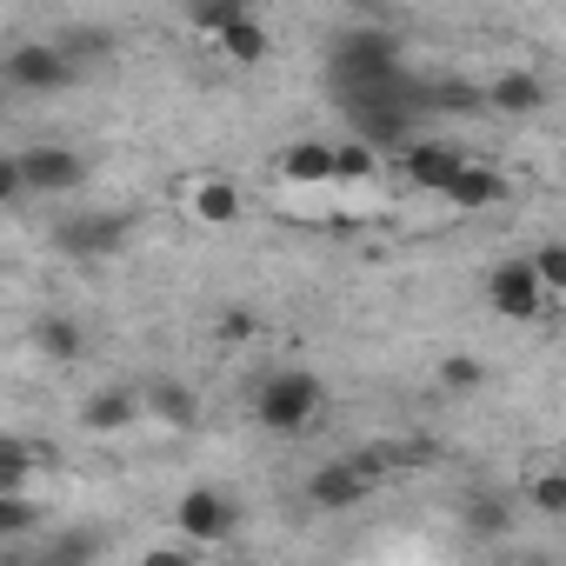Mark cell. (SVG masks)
Here are the masks:
<instances>
[{"mask_svg": "<svg viewBox=\"0 0 566 566\" xmlns=\"http://www.w3.org/2000/svg\"><path fill=\"white\" fill-rule=\"evenodd\" d=\"M321 413H327V387H321V374H307V367H273V374L253 387V427H266L273 440L314 433Z\"/></svg>", "mask_w": 566, "mask_h": 566, "instance_id": "6da1fadb", "label": "cell"}, {"mask_svg": "<svg viewBox=\"0 0 566 566\" xmlns=\"http://www.w3.org/2000/svg\"><path fill=\"white\" fill-rule=\"evenodd\" d=\"M334 81L347 94H387V87H400V41L387 28H347L334 41Z\"/></svg>", "mask_w": 566, "mask_h": 566, "instance_id": "7a4b0ae2", "label": "cell"}, {"mask_svg": "<svg viewBox=\"0 0 566 566\" xmlns=\"http://www.w3.org/2000/svg\"><path fill=\"white\" fill-rule=\"evenodd\" d=\"M14 167H21V187H28V193H74V187H87V154H74V147H61V140L21 147Z\"/></svg>", "mask_w": 566, "mask_h": 566, "instance_id": "3957f363", "label": "cell"}, {"mask_svg": "<svg viewBox=\"0 0 566 566\" xmlns=\"http://www.w3.org/2000/svg\"><path fill=\"white\" fill-rule=\"evenodd\" d=\"M486 307L500 321H546L553 301L539 294V280H533L526 260H500V266H486Z\"/></svg>", "mask_w": 566, "mask_h": 566, "instance_id": "277c9868", "label": "cell"}, {"mask_svg": "<svg viewBox=\"0 0 566 566\" xmlns=\"http://www.w3.org/2000/svg\"><path fill=\"white\" fill-rule=\"evenodd\" d=\"M174 526L187 533V546H220V539H233V526H240V506H233L220 486H193V493H180V506H174Z\"/></svg>", "mask_w": 566, "mask_h": 566, "instance_id": "5b68a950", "label": "cell"}, {"mask_svg": "<svg viewBox=\"0 0 566 566\" xmlns=\"http://www.w3.org/2000/svg\"><path fill=\"white\" fill-rule=\"evenodd\" d=\"M0 74H8L14 87H28V94H61V87H74V61L61 54V41H21L8 61H0Z\"/></svg>", "mask_w": 566, "mask_h": 566, "instance_id": "8992f818", "label": "cell"}, {"mask_svg": "<svg viewBox=\"0 0 566 566\" xmlns=\"http://www.w3.org/2000/svg\"><path fill=\"white\" fill-rule=\"evenodd\" d=\"M380 486L360 473V460L354 453H340V460H321L314 473H307V500L321 506V513H354V506H367Z\"/></svg>", "mask_w": 566, "mask_h": 566, "instance_id": "52a82bcc", "label": "cell"}, {"mask_svg": "<svg viewBox=\"0 0 566 566\" xmlns=\"http://www.w3.org/2000/svg\"><path fill=\"white\" fill-rule=\"evenodd\" d=\"M127 213H67L61 227H54V240H61V253H74V260H114L120 247H127Z\"/></svg>", "mask_w": 566, "mask_h": 566, "instance_id": "ba28073f", "label": "cell"}, {"mask_svg": "<svg viewBox=\"0 0 566 566\" xmlns=\"http://www.w3.org/2000/svg\"><path fill=\"white\" fill-rule=\"evenodd\" d=\"M134 394H140V420H154V427H174V433H193V427H200V394H193L187 380H174V374H154V380H140Z\"/></svg>", "mask_w": 566, "mask_h": 566, "instance_id": "9c48e42d", "label": "cell"}, {"mask_svg": "<svg viewBox=\"0 0 566 566\" xmlns=\"http://www.w3.org/2000/svg\"><path fill=\"white\" fill-rule=\"evenodd\" d=\"M460 147L453 140H407L400 147V174H407V187L413 193H447V180L460 174Z\"/></svg>", "mask_w": 566, "mask_h": 566, "instance_id": "30bf717a", "label": "cell"}, {"mask_svg": "<svg viewBox=\"0 0 566 566\" xmlns=\"http://www.w3.org/2000/svg\"><path fill=\"white\" fill-rule=\"evenodd\" d=\"M180 207H187V220H200V227H233V220L247 213V200H240V187H233L227 174H193V180L180 187Z\"/></svg>", "mask_w": 566, "mask_h": 566, "instance_id": "8fae6325", "label": "cell"}, {"mask_svg": "<svg viewBox=\"0 0 566 566\" xmlns=\"http://www.w3.org/2000/svg\"><path fill=\"white\" fill-rule=\"evenodd\" d=\"M506 193H513V187H506V174H500L493 160H473V154H467L440 200H447V207H460V213H486V207H500Z\"/></svg>", "mask_w": 566, "mask_h": 566, "instance_id": "7c38bea8", "label": "cell"}, {"mask_svg": "<svg viewBox=\"0 0 566 566\" xmlns=\"http://www.w3.org/2000/svg\"><path fill=\"white\" fill-rule=\"evenodd\" d=\"M460 533H467L473 546H493V539H506V533H513V493L473 486V493L460 500Z\"/></svg>", "mask_w": 566, "mask_h": 566, "instance_id": "4fadbf2b", "label": "cell"}, {"mask_svg": "<svg viewBox=\"0 0 566 566\" xmlns=\"http://www.w3.org/2000/svg\"><path fill=\"white\" fill-rule=\"evenodd\" d=\"M81 427L101 433V440L140 427V394H134V387H101V394H87V400H81Z\"/></svg>", "mask_w": 566, "mask_h": 566, "instance_id": "5bb4252c", "label": "cell"}, {"mask_svg": "<svg viewBox=\"0 0 566 566\" xmlns=\"http://www.w3.org/2000/svg\"><path fill=\"white\" fill-rule=\"evenodd\" d=\"M486 107H493V114L526 120V114H539V107H546V81H539L533 67H506V74L486 87Z\"/></svg>", "mask_w": 566, "mask_h": 566, "instance_id": "9a60e30c", "label": "cell"}, {"mask_svg": "<svg viewBox=\"0 0 566 566\" xmlns=\"http://www.w3.org/2000/svg\"><path fill=\"white\" fill-rule=\"evenodd\" d=\"M280 180L294 187H334V140H294L280 154Z\"/></svg>", "mask_w": 566, "mask_h": 566, "instance_id": "2e32d148", "label": "cell"}, {"mask_svg": "<svg viewBox=\"0 0 566 566\" xmlns=\"http://www.w3.org/2000/svg\"><path fill=\"white\" fill-rule=\"evenodd\" d=\"M34 347H41L48 360L74 367V360L87 354V327H81L74 314H41V321H34Z\"/></svg>", "mask_w": 566, "mask_h": 566, "instance_id": "e0dca14e", "label": "cell"}, {"mask_svg": "<svg viewBox=\"0 0 566 566\" xmlns=\"http://www.w3.org/2000/svg\"><path fill=\"white\" fill-rule=\"evenodd\" d=\"M48 526V506L34 493H0V546H21Z\"/></svg>", "mask_w": 566, "mask_h": 566, "instance_id": "ac0fdd59", "label": "cell"}, {"mask_svg": "<svg viewBox=\"0 0 566 566\" xmlns=\"http://www.w3.org/2000/svg\"><path fill=\"white\" fill-rule=\"evenodd\" d=\"M41 546V566H94L101 559V533H87V526H74V533H48V539H34Z\"/></svg>", "mask_w": 566, "mask_h": 566, "instance_id": "d6986e66", "label": "cell"}, {"mask_svg": "<svg viewBox=\"0 0 566 566\" xmlns=\"http://www.w3.org/2000/svg\"><path fill=\"white\" fill-rule=\"evenodd\" d=\"M213 48H220L233 67H260V61H266V28H260L253 14H240V21H233V28H227Z\"/></svg>", "mask_w": 566, "mask_h": 566, "instance_id": "ffe728a7", "label": "cell"}, {"mask_svg": "<svg viewBox=\"0 0 566 566\" xmlns=\"http://www.w3.org/2000/svg\"><path fill=\"white\" fill-rule=\"evenodd\" d=\"M34 467H41V453H34L28 440H14V433H0V493H28Z\"/></svg>", "mask_w": 566, "mask_h": 566, "instance_id": "44dd1931", "label": "cell"}, {"mask_svg": "<svg viewBox=\"0 0 566 566\" xmlns=\"http://www.w3.org/2000/svg\"><path fill=\"white\" fill-rule=\"evenodd\" d=\"M526 493H533V506H539L546 520H559V513H566V467H559V460H539V467L526 473Z\"/></svg>", "mask_w": 566, "mask_h": 566, "instance_id": "7402d4cb", "label": "cell"}, {"mask_svg": "<svg viewBox=\"0 0 566 566\" xmlns=\"http://www.w3.org/2000/svg\"><path fill=\"white\" fill-rule=\"evenodd\" d=\"M526 266H533V280H539V294H546V301L566 294V247H559V240H539V247L526 253Z\"/></svg>", "mask_w": 566, "mask_h": 566, "instance_id": "603a6c76", "label": "cell"}, {"mask_svg": "<svg viewBox=\"0 0 566 566\" xmlns=\"http://www.w3.org/2000/svg\"><path fill=\"white\" fill-rule=\"evenodd\" d=\"M380 174V154L367 140H340L334 147V187H354V180H374Z\"/></svg>", "mask_w": 566, "mask_h": 566, "instance_id": "cb8c5ba5", "label": "cell"}, {"mask_svg": "<svg viewBox=\"0 0 566 566\" xmlns=\"http://www.w3.org/2000/svg\"><path fill=\"white\" fill-rule=\"evenodd\" d=\"M240 14H247V8H240V0H213V8H200V14H193L187 28H193L200 41H220V34H227V28L240 21Z\"/></svg>", "mask_w": 566, "mask_h": 566, "instance_id": "d4e9b609", "label": "cell"}, {"mask_svg": "<svg viewBox=\"0 0 566 566\" xmlns=\"http://www.w3.org/2000/svg\"><path fill=\"white\" fill-rule=\"evenodd\" d=\"M480 380H486V374H480V360H473V354H453V360H440V387H447V394H473Z\"/></svg>", "mask_w": 566, "mask_h": 566, "instance_id": "484cf974", "label": "cell"}, {"mask_svg": "<svg viewBox=\"0 0 566 566\" xmlns=\"http://www.w3.org/2000/svg\"><path fill=\"white\" fill-rule=\"evenodd\" d=\"M213 334H220V340H253V334H260V314H253V307H227Z\"/></svg>", "mask_w": 566, "mask_h": 566, "instance_id": "4316f807", "label": "cell"}, {"mask_svg": "<svg viewBox=\"0 0 566 566\" xmlns=\"http://www.w3.org/2000/svg\"><path fill=\"white\" fill-rule=\"evenodd\" d=\"M140 566H200V559H193V546H147Z\"/></svg>", "mask_w": 566, "mask_h": 566, "instance_id": "83f0119b", "label": "cell"}, {"mask_svg": "<svg viewBox=\"0 0 566 566\" xmlns=\"http://www.w3.org/2000/svg\"><path fill=\"white\" fill-rule=\"evenodd\" d=\"M28 187H21V167H14V154H0V207H14Z\"/></svg>", "mask_w": 566, "mask_h": 566, "instance_id": "f1b7e54d", "label": "cell"}, {"mask_svg": "<svg viewBox=\"0 0 566 566\" xmlns=\"http://www.w3.org/2000/svg\"><path fill=\"white\" fill-rule=\"evenodd\" d=\"M0 566H41V546L21 539V546H0Z\"/></svg>", "mask_w": 566, "mask_h": 566, "instance_id": "f546056e", "label": "cell"}, {"mask_svg": "<svg viewBox=\"0 0 566 566\" xmlns=\"http://www.w3.org/2000/svg\"><path fill=\"white\" fill-rule=\"evenodd\" d=\"M513 566H553V559H546V553H526V559H513Z\"/></svg>", "mask_w": 566, "mask_h": 566, "instance_id": "4dcf8cb0", "label": "cell"}, {"mask_svg": "<svg viewBox=\"0 0 566 566\" xmlns=\"http://www.w3.org/2000/svg\"><path fill=\"white\" fill-rule=\"evenodd\" d=\"M227 566H253V559H227Z\"/></svg>", "mask_w": 566, "mask_h": 566, "instance_id": "1f68e13d", "label": "cell"}]
</instances>
